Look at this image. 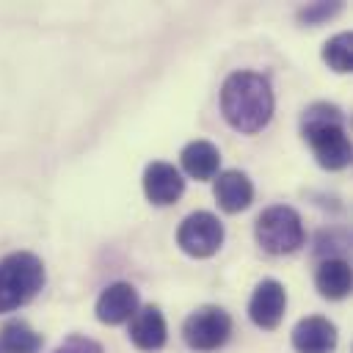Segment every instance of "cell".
Here are the masks:
<instances>
[{
    "label": "cell",
    "mask_w": 353,
    "mask_h": 353,
    "mask_svg": "<svg viewBox=\"0 0 353 353\" xmlns=\"http://www.w3.org/2000/svg\"><path fill=\"white\" fill-rule=\"evenodd\" d=\"M273 105V88L268 77L256 72H232L221 85V113L226 124L243 135H254L262 127H268Z\"/></svg>",
    "instance_id": "6da1fadb"
},
{
    "label": "cell",
    "mask_w": 353,
    "mask_h": 353,
    "mask_svg": "<svg viewBox=\"0 0 353 353\" xmlns=\"http://www.w3.org/2000/svg\"><path fill=\"white\" fill-rule=\"evenodd\" d=\"M301 135L325 171H342L350 165V138L345 127V113L336 105H309L301 116Z\"/></svg>",
    "instance_id": "7a4b0ae2"
},
{
    "label": "cell",
    "mask_w": 353,
    "mask_h": 353,
    "mask_svg": "<svg viewBox=\"0 0 353 353\" xmlns=\"http://www.w3.org/2000/svg\"><path fill=\"white\" fill-rule=\"evenodd\" d=\"M44 262L30 251H14L0 259V314L30 303L44 287Z\"/></svg>",
    "instance_id": "3957f363"
},
{
    "label": "cell",
    "mask_w": 353,
    "mask_h": 353,
    "mask_svg": "<svg viewBox=\"0 0 353 353\" xmlns=\"http://www.w3.org/2000/svg\"><path fill=\"white\" fill-rule=\"evenodd\" d=\"M254 237L262 245V251L273 256H284L298 251L306 243V229L301 215L287 204H273L265 212H259L254 223Z\"/></svg>",
    "instance_id": "277c9868"
},
{
    "label": "cell",
    "mask_w": 353,
    "mask_h": 353,
    "mask_svg": "<svg viewBox=\"0 0 353 353\" xmlns=\"http://www.w3.org/2000/svg\"><path fill=\"white\" fill-rule=\"evenodd\" d=\"M232 334V317L221 306H201L182 323V339L193 350H218Z\"/></svg>",
    "instance_id": "5b68a950"
},
{
    "label": "cell",
    "mask_w": 353,
    "mask_h": 353,
    "mask_svg": "<svg viewBox=\"0 0 353 353\" xmlns=\"http://www.w3.org/2000/svg\"><path fill=\"white\" fill-rule=\"evenodd\" d=\"M176 245L196 259H207L212 254H218V248L223 245V223L218 221V215L199 210L190 212L179 229H176Z\"/></svg>",
    "instance_id": "8992f818"
},
{
    "label": "cell",
    "mask_w": 353,
    "mask_h": 353,
    "mask_svg": "<svg viewBox=\"0 0 353 353\" xmlns=\"http://www.w3.org/2000/svg\"><path fill=\"white\" fill-rule=\"evenodd\" d=\"M284 309H287V292H284V284L276 281V279H262L256 287H254V295L248 301V317L256 328H265V331H273L281 317H284Z\"/></svg>",
    "instance_id": "52a82bcc"
},
{
    "label": "cell",
    "mask_w": 353,
    "mask_h": 353,
    "mask_svg": "<svg viewBox=\"0 0 353 353\" xmlns=\"http://www.w3.org/2000/svg\"><path fill=\"white\" fill-rule=\"evenodd\" d=\"M143 193L152 204L168 207V204L179 201V196L185 193V179H182L179 168H174L171 163L154 160L143 171Z\"/></svg>",
    "instance_id": "ba28073f"
},
{
    "label": "cell",
    "mask_w": 353,
    "mask_h": 353,
    "mask_svg": "<svg viewBox=\"0 0 353 353\" xmlns=\"http://www.w3.org/2000/svg\"><path fill=\"white\" fill-rule=\"evenodd\" d=\"M138 290L127 281H116L108 284L99 298H97V320L105 325H119V323H130V317L138 312Z\"/></svg>",
    "instance_id": "9c48e42d"
},
{
    "label": "cell",
    "mask_w": 353,
    "mask_h": 353,
    "mask_svg": "<svg viewBox=\"0 0 353 353\" xmlns=\"http://www.w3.org/2000/svg\"><path fill=\"white\" fill-rule=\"evenodd\" d=\"M292 347L298 353H334L336 350V325L328 317L309 314L295 323Z\"/></svg>",
    "instance_id": "30bf717a"
},
{
    "label": "cell",
    "mask_w": 353,
    "mask_h": 353,
    "mask_svg": "<svg viewBox=\"0 0 353 353\" xmlns=\"http://www.w3.org/2000/svg\"><path fill=\"white\" fill-rule=\"evenodd\" d=\"M130 342L138 350H160L168 339L165 317L157 306H138V312L130 317Z\"/></svg>",
    "instance_id": "8fae6325"
},
{
    "label": "cell",
    "mask_w": 353,
    "mask_h": 353,
    "mask_svg": "<svg viewBox=\"0 0 353 353\" xmlns=\"http://www.w3.org/2000/svg\"><path fill=\"white\" fill-rule=\"evenodd\" d=\"M215 201L223 212L234 215V212H243L251 201H254V185L248 179V174L237 171V168H229V171H221L215 176Z\"/></svg>",
    "instance_id": "7c38bea8"
},
{
    "label": "cell",
    "mask_w": 353,
    "mask_h": 353,
    "mask_svg": "<svg viewBox=\"0 0 353 353\" xmlns=\"http://www.w3.org/2000/svg\"><path fill=\"white\" fill-rule=\"evenodd\" d=\"M182 171L199 182H207V179H215L218 176V168H221V152L215 143L210 141H190L182 154Z\"/></svg>",
    "instance_id": "4fadbf2b"
},
{
    "label": "cell",
    "mask_w": 353,
    "mask_h": 353,
    "mask_svg": "<svg viewBox=\"0 0 353 353\" xmlns=\"http://www.w3.org/2000/svg\"><path fill=\"white\" fill-rule=\"evenodd\" d=\"M314 287L328 301H342L350 295V265L342 256H328L314 270Z\"/></svg>",
    "instance_id": "5bb4252c"
},
{
    "label": "cell",
    "mask_w": 353,
    "mask_h": 353,
    "mask_svg": "<svg viewBox=\"0 0 353 353\" xmlns=\"http://www.w3.org/2000/svg\"><path fill=\"white\" fill-rule=\"evenodd\" d=\"M41 334L25 320H6L0 328V353H39Z\"/></svg>",
    "instance_id": "9a60e30c"
},
{
    "label": "cell",
    "mask_w": 353,
    "mask_h": 353,
    "mask_svg": "<svg viewBox=\"0 0 353 353\" xmlns=\"http://www.w3.org/2000/svg\"><path fill=\"white\" fill-rule=\"evenodd\" d=\"M323 61L339 72L347 74L353 69V36L350 33H336L323 44Z\"/></svg>",
    "instance_id": "2e32d148"
},
{
    "label": "cell",
    "mask_w": 353,
    "mask_h": 353,
    "mask_svg": "<svg viewBox=\"0 0 353 353\" xmlns=\"http://www.w3.org/2000/svg\"><path fill=\"white\" fill-rule=\"evenodd\" d=\"M52 353H102V345L91 336H83V334H72L66 336Z\"/></svg>",
    "instance_id": "e0dca14e"
},
{
    "label": "cell",
    "mask_w": 353,
    "mask_h": 353,
    "mask_svg": "<svg viewBox=\"0 0 353 353\" xmlns=\"http://www.w3.org/2000/svg\"><path fill=\"white\" fill-rule=\"evenodd\" d=\"M342 8V3H314V6H306L298 17H301V22H306V25H317L320 19H325V17H331V14H336Z\"/></svg>",
    "instance_id": "ac0fdd59"
}]
</instances>
